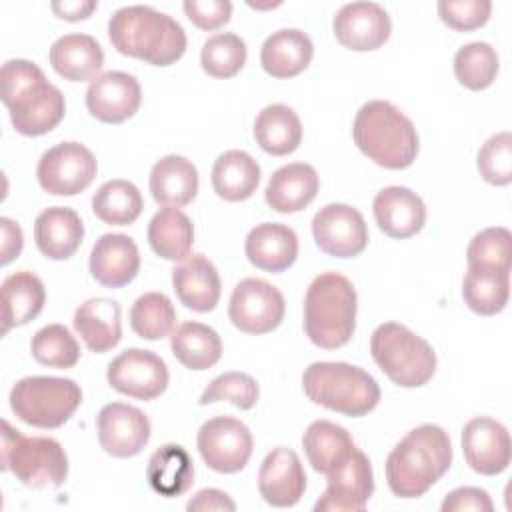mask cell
<instances>
[{
    "mask_svg": "<svg viewBox=\"0 0 512 512\" xmlns=\"http://www.w3.org/2000/svg\"><path fill=\"white\" fill-rule=\"evenodd\" d=\"M30 350L36 362L50 368H72L80 360V346L70 330L62 324H48L40 328L30 342Z\"/></svg>",
    "mask_w": 512,
    "mask_h": 512,
    "instance_id": "obj_43",
    "label": "cell"
},
{
    "mask_svg": "<svg viewBox=\"0 0 512 512\" xmlns=\"http://www.w3.org/2000/svg\"><path fill=\"white\" fill-rule=\"evenodd\" d=\"M304 394L328 410L358 418L380 402V386L364 368L348 362H312L302 374Z\"/></svg>",
    "mask_w": 512,
    "mask_h": 512,
    "instance_id": "obj_6",
    "label": "cell"
},
{
    "mask_svg": "<svg viewBox=\"0 0 512 512\" xmlns=\"http://www.w3.org/2000/svg\"><path fill=\"white\" fill-rule=\"evenodd\" d=\"M0 88L12 126L24 136L54 130L66 114L64 94L30 60H8L0 70Z\"/></svg>",
    "mask_w": 512,
    "mask_h": 512,
    "instance_id": "obj_2",
    "label": "cell"
},
{
    "mask_svg": "<svg viewBox=\"0 0 512 512\" xmlns=\"http://www.w3.org/2000/svg\"><path fill=\"white\" fill-rule=\"evenodd\" d=\"M452 444L436 424L412 428L386 458V482L398 498L424 496L450 468Z\"/></svg>",
    "mask_w": 512,
    "mask_h": 512,
    "instance_id": "obj_1",
    "label": "cell"
},
{
    "mask_svg": "<svg viewBox=\"0 0 512 512\" xmlns=\"http://www.w3.org/2000/svg\"><path fill=\"white\" fill-rule=\"evenodd\" d=\"M244 252L252 266L278 274L296 262L298 236L286 224L262 222L248 232Z\"/></svg>",
    "mask_w": 512,
    "mask_h": 512,
    "instance_id": "obj_24",
    "label": "cell"
},
{
    "mask_svg": "<svg viewBox=\"0 0 512 512\" xmlns=\"http://www.w3.org/2000/svg\"><path fill=\"white\" fill-rule=\"evenodd\" d=\"M152 198L164 208H182L190 204L198 194V170L196 166L178 154L160 158L150 170Z\"/></svg>",
    "mask_w": 512,
    "mask_h": 512,
    "instance_id": "obj_29",
    "label": "cell"
},
{
    "mask_svg": "<svg viewBox=\"0 0 512 512\" xmlns=\"http://www.w3.org/2000/svg\"><path fill=\"white\" fill-rule=\"evenodd\" d=\"M50 64L58 76L70 82L94 80L104 66V52L90 34H64L50 46Z\"/></svg>",
    "mask_w": 512,
    "mask_h": 512,
    "instance_id": "obj_28",
    "label": "cell"
},
{
    "mask_svg": "<svg viewBox=\"0 0 512 512\" xmlns=\"http://www.w3.org/2000/svg\"><path fill=\"white\" fill-rule=\"evenodd\" d=\"M466 306L480 316L502 312L510 296V272L494 268H468L462 282Z\"/></svg>",
    "mask_w": 512,
    "mask_h": 512,
    "instance_id": "obj_38",
    "label": "cell"
},
{
    "mask_svg": "<svg viewBox=\"0 0 512 512\" xmlns=\"http://www.w3.org/2000/svg\"><path fill=\"white\" fill-rule=\"evenodd\" d=\"M144 208L140 190L122 178L104 182L92 196V212L104 224L128 226L132 224Z\"/></svg>",
    "mask_w": 512,
    "mask_h": 512,
    "instance_id": "obj_39",
    "label": "cell"
},
{
    "mask_svg": "<svg viewBox=\"0 0 512 512\" xmlns=\"http://www.w3.org/2000/svg\"><path fill=\"white\" fill-rule=\"evenodd\" d=\"M246 42L234 32L210 36L200 50L202 70L212 78H232L246 64Z\"/></svg>",
    "mask_w": 512,
    "mask_h": 512,
    "instance_id": "obj_42",
    "label": "cell"
},
{
    "mask_svg": "<svg viewBox=\"0 0 512 512\" xmlns=\"http://www.w3.org/2000/svg\"><path fill=\"white\" fill-rule=\"evenodd\" d=\"M146 478L156 494L176 498L192 486L194 462L180 444H164L148 458Z\"/></svg>",
    "mask_w": 512,
    "mask_h": 512,
    "instance_id": "obj_33",
    "label": "cell"
},
{
    "mask_svg": "<svg viewBox=\"0 0 512 512\" xmlns=\"http://www.w3.org/2000/svg\"><path fill=\"white\" fill-rule=\"evenodd\" d=\"M320 178L314 166L306 162H292L280 166L268 180L264 198L266 204L280 214H294L304 210L318 194Z\"/></svg>",
    "mask_w": 512,
    "mask_h": 512,
    "instance_id": "obj_26",
    "label": "cell"
},
{
    "mask_svg": "<svg viewBox=\"0 0 512 512\" xmlns=\"http://www.w3.org/2000/svg\"><path fill=\"white\" fill-rule=\"evenodd\" d=\"M462 452L474 472L482 476L502 474L512 458L508 428L488 416L468 420L462 428Z\"/></svg>",
    "mask_w": 512,
    "mask_h": 512,
    "instance_id": "obj_17",
    "label": "cell"
},
{
    "mask_svg": "<svg viewBox=\"0 0 512 512\" xmlns=\"http://www.w3.org/2000/svg\"><path fill=\"white\" fill-rule=\"evenodd\" d=\"M140 270V252L126 234H102L90 250V274L108 288L130 284Z\"/></svg>",
    "mask_w": 512,
    "mask_h": 512,
    "instance_id": "obj_22",
    "label": "cell"
},
{
    "mask_svg": "<svg viewBox=\"0 0 512 512\" xmlns=\"http://www.w3.org/2000/svg\"><path fill=\"white\" fill-rule=\"evenodd\" d=\"M96 172L98 162L84 144L60 142L40 156L36 178L52 196H74L92 184Z\"/></svg>",
    "mask_w": 512,
    "mask_h": 512,
    "instance_id": "obj_10",
    "label": "cell"
},
{
    "mask_svg": "<svg viewBox=\"0 0 512 512\" xmlns=\"http://www.w3.org/2000/svg\"><path fill=\"white\" fill-rule=\"evenodd\" d=\"M82 402L80 386L70 378L26 376L10 390V408L36 428H60Z\"/></svg>",
    "mask_w": 512,
    "mask_h": 512,
    "instance_id": "obj_9",
    "label": "cell"
},
{
    "mask_svg": "<svg viewBox=\"0 0 512 512\" xmlns=\"http://www.w3.org/2000/svg\"><path fill=\"white\" fill-rule=\"evenodd\" d=\"M108 384L126 396L154 400L168 388V366L152 350L128 348L120 352L106 370Z\"/></svg>",
    "mask_w": 512,
    "mask_h": 512,
    "instance_id": "obj_13",
    "label": "cell"
},
{
    "mask_svg": "<svg viewBox=\"0 0 512 512\" xmlns=\"http://www.w3.org/2000/svg\"><path fill=\"white\" fill-rule=\"evenodd\" d=\"M480 176L494 186H508L512 182V134L498 132L490 136L476 156Z\"/></svg>",
    "mask_w": 512,
    "mask_h": 512,
    "instance_id": "obj_46",
    "label": "cell"
},
{
    "mask_svg": "<svg viewBox=\"0 0 512 512\" xmlns=\"http://www.w3.org/2000/svg\"><path fill=\"white\" fill-rule=\"evenodd\" d=\"M196 444L206 466L220 474L240 472L252 456V434L248 426L230 416L206 420L198 430Z\"/></svg>",
    "mask_w": 512,
    "mask_h": 512,
    "instance_id": "obj_12",
    "label": "cell"
},
{
    "mask_svg": "<svg viewBox=\"0 0 512 512\" xmlns=\"http://www.w3.org/2000/svg\"><path fill=\"white\" fill-rule=\"evenodd\" d=\"M314 56L310 36L298 28L270 34L260 50V64L272 78H292L304 72Z\"/></svg>",
    "mask_w": 512,
    "mask_h": 512,
    "instance_id": "obj_30",
    "label": "cell"
},
{
    "mask_svg": "<svg viewBox=\"0 0 512 512\" xmlns=\"http://www.w3.org/2000/svg\"><path fill=\"white\" fill-rule=\"evenodd\" d=\"M0 230H2V246H0V264L6 266L14 258L20 256L24 246V234L22 228L12 222L10 218H0Z\"/></svg>",
    "mask_w": 512,
    "mask_h": 512,
    "instance_id": "obj_51",
    "label": "cell"
},
{
    "mask_svg": "<svg viewBox=\"0 0 512 512\" xmlns=\"http://www.w3.org/2000/svg\"><path fill=\"white\" fill-rule=\"evenodd\" d=\"M182 8L188 20L200 30H216L232 16V2L228 0H186Z\"/></svg>",
    "mask_w": 512,
    "mask_h": 512,
    "instance_id": "obj_48",
    "label": "cell"
},
{
    "mask_svg": "<svg viewBox=\"0 0 512 512\" xmlns=\"http://www.w3.org/2000/svg\"><path fill=\"white\" fill-rule=\"evenodd\" d=\"M492 12L490 0H440V20L458 32H470L482 28Z\"/></svg>",
    "mask_w": 512,
    "mask_h": 512,
    "instance_id": "obj_47",
    "label": "cell"
},
{
    "mask_svg": "<svg viewBox=\"0 0 512 512\" xmlns=\"http://www.w3.org/2000/svg\"><path fill=\"white\" fill-rule=\"evenodd\" d=\"M142 102L138 80L120 70L98 74L86 90L88 112L106 124H122L132 118Z\"/></svg>",
    "mask_w": 512,
    "mask_h": 512,
    "instance_id": "obj_18",
    "label": "cell"
},
{
    "mask_svg": "<svg viewBox=\"0 0 512 512\" xmlns=\"http://www.w3.org/2000/svg\"><path fill=\"white\" fill-rule=\"evenodd\" d=\"M2 470L28 488H58L68 476V456L58 440L22 436L2 420Z\"/></svg>",
    "mask_w": 512,
    "mask_h": 512,
    "instance_id": "obj_8",
    "label": "cell"
},
{
    "mask_svg": "<svg viewBox=\"0 0 512 512\" xmlns=\"http://www.w3.org/2000/svg\"><path fill=\"white\" fill-rule=\"evenodd\" d=\"M260 184V166L244 150H226L212 166V188L226 202L250 198Z\"/></svg>",
    "mask_w": 512,
    "mask_h": 512,
    "instance_id": "obj_34",
    "label": "cell"
},
{
    "mask_svg": "<svg viewBox=\"0 0 512 512\" xmlns=\"http://www.w3.org/2000/svg\"><path fill=\"white\" fill-rule=\"evenodd\" d=\"M72 322L86 348L96 354L112 350L122 338V308L112 298H90L82 302Z\"/></svg>",
    "mask_w": 512,
    "mask_h": 512,
    "instance_id": "obj_27",
    "label": "cell"
},
{
    "mask_svg": "<svg viewBox=\"0 0 512 512\" xmlns=\"http://www.w3.org/2000/svg\"><path fill=\"white\" fill-rule=\"evenodd\" d=\"M316 246L334 258H354L368 246L364 216L348 204H326L312 218Z\"/></svg>",
    "mask_w": 512,
    "mask_h": 512,
    "instance_id": "obj_15",
    "label": "cell"
},
{
    "mask_svg": "<svg viewBox=\"0 0 512 512\" xmlns=\"http://www.w3.org/2000/svg\"><path fill=\"white\" fill-rule=\"evenodd\" d=\"M258 490L270 506L288 508L298 504L306 490V472L298 454L284 446L268 452L260 464Z\"/></svg>",
    "mask_w": 512,
    "mask_h": 512,
    "instance_id": "obj_20",
    "label": "cell"
},
{
    "mask_svg": "<svg viewBox=\"0 0 512 512\" xmlns=\"http://www.w3.org/2000/svg\"><path fill=\"white\" fill-rule=\"evenodd\" d=\"M352 138L364 156L388 170L412 166L420 148L412 120L388 100H370L356 112Z\"/></svg>",
    "mask_w": 512,
    "mask_h": 512,
    "instance_id": "obj_4",
    "label": "cell"
},
{
    "mask_svg": "<svg viewBox=\"0 0 512 512\" xmlns=\"http://www.w3.org/2000/svg\"><path fill=\"white\" fill-rule=\"evenodd\" d=\"M172 286L178 300L194 312H210L220 300V274L204 254H190L172 268Z\"/></svg>",
    "mask_w": 512,
    "mask_h": 512,
    "instance_id": "obj_23",
    "label": "cell"
},
{
    "mask_svg": "<svg viewBox=\"0 0 512 512\" xmlns=\"http://www.w3.org/2000/svg\"><path fill=\"white\" fill-rule=\"evenodd\" d=\"M174 324H176L174 304L162 292H146L132 304L130 326L134 334L144 340H160L172 334Z\"/></svg>",
    "mask_w": 512,
    "mask_h": 512,
    "instance_id": "obj_40",
    "label": "cell"
},
{
    "mask_svg": "<svg viewBox=\"0 0 512 512\" xmlns=\"http://www.w3.org/2000/svg\"><path fill=\"white\" fill-rule=\"evenodd\" d=\"M372 212L378 228L390 238H410L426 224L424 200L406 186L382 188L374 202Z\"/></svg>",
    "mask_w": 512,
    "mask_h": 512,
    "instance_id": "obj_21",
    "label": "cell"
},
{
    "mask_svg": "<svg viewBox=\"0 0 512 512\" xmlns=\"http://www.w3.org/2000/svg\"><path fill=\"white\" fill-rule=\"evenodd\" d=\"M98 442L114 458H132L144 450L150 440L148 416L130 404L110 402L102 406L96 418Z\"/></svg>",
    "mask_w": 512,
    "mask_h": 512,
    "instance_id": "obj_16",
    "label": "cell"
},
{
    "mask_svg": "<svg viewBox=\"0 0 512 512\" xmlns=\"http://www.w3.org/2000/svg\"><path fill=\"white\" fill-rule=\"evenodd\" d=\"M96 6H98V2H94V0H64V2L50 4V8L54 10V14L58 18H64L70 22L88 18L96 10Z\"/></svg>",
    "mask_w": 512,
    "mask_h": 512,
    "instance_id": "obj_52",
    "label": "cell"
},
{
    "mask_svg": "<svg viewBox=\"0 0 512 512\" xmlns=\"http://www.w3.org/2000/svg\"><path fill=\"white\" fill-rule=\"evenodd\" d=\"M500 60L488 42H470L454 54L456 80L468 90L488 88L498 74Z\"/></svg>",
    "mask_w": 512,
    "mask_h": 512,
    "instance_id": "obj_41",
    "label": "cell"
},
{
    "mask_svg": "<svg viewBox=\"0 0 512 512\" xmlns=\"http://www.w3.org/2000/svg\"><path fill=\"white\" fill-rule=\"evenodd\" d=\"M148 244L164 260H184L194 244L192 220L180 208H160L148 222Z\"/></svg>",
    "mask_w": 512,
    "mask_h": 512,
    "instance_id": "obj_36",
    "label": "cell"
},
{
    "mask_svg": "<svg viewBox=\"0 0 512 512\" xmlns=\"http://www.w3.org/2000/svg\"><path fill=\"white\" fill-rule=\"evenodd\" d=\"M326 476V490L314 504L316 512H358L366 508L374 492V476L372 464L360 448H354V452Z\"/></svg>",
    "mask_w": 512,
    "mask_h": 512,
    "instance_id": "obj_14",
    "label": "cell"
},
{
    "mask_svg": "<svg viewBox=\"0 0 512 512\" xmlns=\"http://www.w3.org/2000/svg\"><path fill=\"white\" fill-rule=\"evenodd\" d=\"M284 310V296L276 286L262 278H244L232 290L228 318L246 334H266L280 326Z\"/></svg>",
    "mask_w": 512,
    "mask_h": 512,
    "instance_id": "obj_11",
    "label": "cell"
},
{
    "mask_svg": "<svg viewBox=\"0 0 512 512\" xmlns=\"http://www.w3.org/2000/svg\"><path fill=\"white\" fill-rule=\"evenodd\" d=\"M84 224L76 210L50 206L34 220V240L38 250L50 260H68L80 248Z\"/></svg>",
    "mask_w": 512,
    "mask_h": 512,
    "instance_id": "obj_25",
    "label": "cell"
},
{
    "mask_svg": "<svg viewBox=\"0 0 512 512\" xmlns=\"http://www.w3.org/2000/svg\"><path fill=\"white\" fill-rule=\"evenodd\" d=\"M108 38L124 54L152 66H170L186 52V32L168 14L136 4L118 8L108 20Z\"/></svg>",
    "mask_w": 512,
    "mask_h": 512,
    "instance_id": "obj_3",
    "label": "cell"
},
{
    "mask_svg": "<svg viewBox=\"0 0 512 512\" xmlns=\"http://www.w3.org/2000/svg\"><path fill=\"white\" fill-rule=\"evenodd\" d=\"M442 512H492L494 504L486 490L476 486H462L446 494V498L440 504Z\"/></svg>",
    "mask_w": 512,
    "mask_h": 512,
    "instance_id": "obj_49",
    "label": "cell"
},
{
    "mask_svg": "<svg viewBox=\"0 0 512 512\" xmlns=\"http://www.w3.org/2000/svg\"><path fill=\"white\" fill-rule=\"evenodd\" d=\"M370 354L378 368L402 388L424 386L438 364L434 348L398 322H384L372 332Z\"/></svg>",
    "mask_w": 512,
    "mask_h": 512,
    "instance_id": "obj_7",
    "label": "cell"
},
{
    "mask_svg": "<svg viewBox=\"0 0 512 512\" xmlns=\"http://www.w3.org/2000/svg\"><path fill=\"white\" fill-rule=\"evenodd\" d=\"M258 396H260V388L250 374L224 372L204 388L200 396V404L228 400L240 410H250L258 402Z\"/></svg>",
    "mask_w": 512,
    "mask_h": 512,
    "instance_id": "obj_45",
    "label": "cell"
},
{
    "mask_svg": "<svg viewBox=\"0 0 512 512\" xmlns=\"http://www.w3.org/2000/svg\"><path fill=\"white\" fill-rule=\"evenodd\" d=\"M332 30L344 48L370 52L390 38L392 22L388 12L376 2H350L336 12Z\"/></svg>",
    "mask_w": 512,
    "mask_h": 512,
    "instance_id": "obj_19",
    "label": "cell"
},
{
    "mask_svg": "<svg viewBox=\"0 0 512 512\" xmlns=\"http://www.w3.org/2000/svg\"><path fill=\"white\" fill-rule=\"evenodd\" d=\"M358 296L354 284L338 272L318 274L304 296V332L326 350L342 348L356 330Z\"/></svg>",
    "mask_w": 512,
    "mask_h": 512,
    "instance_id": "obj_5",
    "label": "cell"
},
{
    "mask_svg": "<svg viewBox=\"0 0 512 512\" xmlns=\"http://www.w3.org/2000/svg\"><path fill=\"white\" fill-rule=\"evenodd\" d=\"M254 138L264 152L286 156L298 150L302 142V122L290 106L270 104L254 120Z\"/></svg>",
    "mask_w": 512,
    "mask_h": 512,
    "instance_id": "obj_35",
    "label": "cell"
},
{
    "mask_svg": "<svg viewBox=\"0 0 512 512\" xmlns=\"http://www.w3.org/2000/svg\"><path fill=\"white\" fill-rule=\"evenodd\" d=\"M2 332L6 334L14 326H24L34 320L46 302V290L42 280L28 272L20 270L4 278L2 282Z\"/></svg>",
    "mask_w": 512,
    "mask_h": 512,
    "instance_id": "obj_31",
    "label": "cell"
},
{
    "mask_svg": "<svg viewBox=\"0 0 512 512\" xmlns=\"http://www.w3.org/2000/svg\"><path fill=\"white\" fill-rule=\"evenodd\" d=\"M186 508H188L190 512H212V510L234 512V510H236V504H234V500H232L226 492H222V490H218V488H204V490L196 492V494L188 500Z\"/></svg>",
    "mask_w": 512,
    "mask_h": 512,
    "instance_id": "obj_50",
    "label": "cell"
},
{
    "mask_svg": "<svg viewBox=\"0 0 512 512\" xmlns=\"http://www.w3.org/2000/svg\"><path fill=\"white\" fill-rule=\"evenodd\" d=\"M302 448L310 466L328 474L354 452L356 444L344 426L330 420H314L302 436Z\"/></svg>",
    "mask_w": 512,
    "mask_h": 512,
    "instance_id": "obj_32",
    "label": "cell"
},
{
    "mask_svg": "<svg viewBox=\"0 0 512 512\" xmlns=\"http://www.w3.org/2000/svg\"><path fill=\"white\" fill-rule=\"evenodd\" d=\"M468 268H494L510 272L512 266V234L504 226L480 230L466 250Z\"/></svg>",
    "mask_w": 512,
    "mask_h": 512,
    "instance_id": "obj_44",
    "label": "cell"
},
{
    "mask_svg": "<svg viewBox=\"0 0 512 512\" xmlns=\"http://www.w3.org/2000/svg\"><path fill=\"white\" fill-rule=\"evenodd\" d=\"M170 348L176 360L188 370H208L222 356L218 332L202 322H184L170 336Z\"/></svg>",
    "mask_w": 512,
    "mask_h": 512,
    "instance_id": "obj_37",
    "label": "cell"
}]
</instances>
